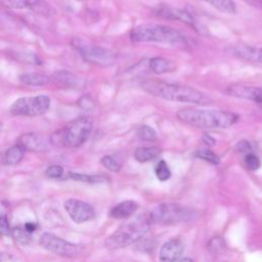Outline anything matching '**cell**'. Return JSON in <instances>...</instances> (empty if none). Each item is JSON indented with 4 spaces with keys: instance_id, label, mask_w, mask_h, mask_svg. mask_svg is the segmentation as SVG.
I'll use <instances>...</instances> for the list:
<instances>
[{
    "instance_id": "1",
    "label": "cell",
    "mask_w": 262,
    "mask_h": 262,
    "mask_svg": "<svg viewBox=\"0 0 262 262\" xmlns=\"http://www.w3.org/2000/svg\"><path fill=\"white\" fill-rule=\"evenodd\" d=\"M141 88L152 96L169 101L207 104L211 100L206 93L195 88L165 81L146 80L141 83Z\"/></svg>"
},
{
    "instance_id": "2",
    "label": "cell",
    "mask_w": 262,
    "mask_h": 262,
    "mask_svg": "<svg viewBox=\"0 0 262 262\" xmlns=\"http://www.w3.org/2000/svg\"><path fill=\"white\" fill-rule=\"evenodd\" d=\"M177 118L199 129H224L234 125L239 116L233 112L222 110L182 108L177 112Z\"/></svg>"
},
{
    "instance_id": "3",
    "label": "cell",
    "mask_w": 262,
    "mask_h": 262,
    "mask_svg": "<svg viewBox=\"0 0 262 262\" xmlns=\"http://www.w3.org/2000/svg\"><path fill=\"white\" fill-rule=\"evenodd\" d=\"M134 43H162L174 47L187 46V38L178 30L161 24H143L136 26L129 33Z\"/></svg>"
},
{
    "instance_id": "4",
    "label": "cell",
    "mask_w": 262,
    "mask_h": 262,
    "mask_svg": "<svg viewBox=\"0 0 262 262\" xmlns=\"http://www.w3.org/2000/svg\"><path fill=\"white\" fill-rule=\"evenodd\" d=\"M93 121L90 117H79L55 131L49 138L50 143L55 146L77 148L82 146L90 136Z\"/></svg>"
},
{
    "instance_id": "5",
    "label": "cell",
    "mask_w": 262,
    "mask_h": 262,
    "mask_svg": "<svg viewBox=\"0 0 262 262\" xmlns=\"http://www.w3.org/2000/svg\"><path fill=\"white\" fill-rule=\"evenodd\" d=\"M148 215H140L134 220L122 224L105 241V247L111 250L125 248L139 241L149 229Z\"/></svg>"
},
{
    "instance_id": "6",
    "label": "cell",
    "mask_w": 262,
    "mask_h": 262,
    "mask_svg": "<svg viewBox=\"0 0 262 262\" xmlns=\"http://www.w3.org/2000/svg\"><path fill=\"white\" fill-rule=\"evenodd\" d=\"M71 44L81 57L89 63L100 67H111L117 62V53L108 48L92 44L81 38H73Z\"/></svg>"
},
{
    "instance_id": "7",
    "label": "cell",
    "mask_w": 262,
    "mask_h": 262,
    "mask_svg": "<svg viewBox=\"0 0 262 262\" xmlns=\"http://www.w3.org/2000/svg\"><path fill=\"white\" fill-rule=\"evenodd\" d=\"M192 211L177 204H162L156 207L149 214L150 223L171 225L187 221L191 218Z\"/></svg>"
},
{
    "instance_id": "8",
    "label": "cell",
    "mask_w": 262,
    "mask_h": 262,
    "mask_svg": "<svg viewBox=\"0 0 262 262\" xmlns=\"http://www.w3.org/2000/svg\"><path fill=\"white\" fill-rule=\"evenodd\" d=\"M50 107V98L47 95L27 96L16 99L10 106L9 112L13 116L37 117L45 114Z\"/></svg>"
},
{
    "instance_id": "9",
    "label": "cell",
    "mask_w": 262,
    "mask_h": 262,
    "mask_svg": "<svg viewBox=\"0 0 262 262\" xmlns=\"http://www.w3.org/2000/svg\"><path fill=\"white\" fill-rule=\"evenodd\" d=\"M39 244L45 250L62 257H75L80 254L82 248L70 243L51 232H44L39 238Z\"/></svg>"
},
{
    "instance_id": "10",
    "label": "cell",
    "mask_w": 262,
    "mask_h": 262,
    "mask_svg": "<svg viewBox=\"0 0 262 262\" xmlns=\"http://www.w3.org/2000/svg\"><path fill=\"white\" fill-rule=\"evenodd\" d=\"M64 210L69 217L75 223H84L94 218L95 212L93 207L81 200L69 199L63 204Z\"/></svg>"
},
{
    "instance_id": "11",
    "label": "cell",
    "mask_w": 262,
    "mask_h": 262,
    "mask_svg": "<svg viewBox=\"0 0 262 262\" xmlns=\"http://www.w3.org/2000/svg\"><path fill=\"white\" fill-rule=\"evenodd\" d=\"M154 14H156L157 16L161 17V18H165L168 20H179L185 25H187L188 27L192 28L194 31H196V26H195V21L194 18L192 17V15L180 8H175L166 4H162L157 6L154 9Z\"/></svg>"
},
{
    "instance_id": "12",
    "label": "cell",
    "mask_w": 262,
    "mask_h": 262,
    "mask_svg": "<svg viewBox=\"0 0 262 262\" xmlns=\"http://www.w3.org/2000/svg\"><path fill=\"white\" fill-rule=\"evenodd\" d=\"M19 145H21L25 150L34 151V152H44L49 149L50 140L47 139L44 135L35 133V132H29L20 135L17 138V142Z\"/></svg>"
},
{
    "instance_id": "13",
    "label": "cell",
    "mask_w": 262,
    "mask_h": 262,
    "mask_svg": "<svg viewBox=\"0 0 262 262\" xmlns=\"http://www.w3.org/2000/svg\"><path fill=\"white\" fill-rule=\"evenodd\" d=\"M226 93L236 98L251 100L259 103L260 105L262 104V88L260 87L244 84H233L226 88Z\"/></svg>"
},
{
    "instance_id": "14",
    "label": "cell",
    "mask_w": 262,
    "mask_h": 262,
    "mask_svg": "<svg viewBox=\"0 0 262 262\" xmlns=\"http://www.w3.org/2000/svg\"><path fill=\"white\" fill-rule=\"evenodd\" d=\"M227 52L234 57L246 60L249 62L262 63V47L252 46V45H231L227 49Z\"/></svg>"
},
{
    "instance_id": "15",
    "label": "cell",
    "mask_w": 262,
    "mask_h": 262,
    "mask_svg": "<svg viewBox=\"0 0 262 262\" xmlns=\"http://www.w3.org/2000/svg\"><path fill=\"white\" fill-rule=\"evenodd\" d=\"M183 249V243L179 238L169 239L161 247L159 259L161 262H174L180 257Z\"/></svg>"
},
{
    "instance_id": "16",
    "label": "cell",
    "mask_w": 262,
    "mask_h": 262,
    "mask_svg": "<svg viewBox=\"0 0 262 262\" xmlns=\"http://www.w3.org/2000/svg\"><path fill=\"white\" fill-rule=\"evenodd\" d=\"M138 209V204L134 201H124L112 208L110 214L116 219H126L132 216Z\"/></svg>"
},
{
    "instance_id": "17",
    "label": "cell",
    "mask_w": 262,
    "mask_h": 262,
    "mask_svg": "<svg viewBox=\"0 0 262 262\" xmlns=\"http://www.w3.org/2000/svg\"><path fill=\"white\" fill-rule=\"evenodd\" d=\"M148 69L156 75H162L175 71V66L165 57L155 56L148 60Z\"/></svg>"
},
{
    "instance_id": "18",
    "label": "cell",
    "mask_w": 262,
    "mask_h": 262,
    "mask_svg": "<svg viewBox=\"0 0 262 262\" xmlns=\"http://www.w3.org/2000/svg\"><path fill=\"white\" fill-rule=\"evenodd\" d=\"M50 82L55 85L62 87H73L78 84V78L71 72L66 70H60L53 73L50 77Z\"/></svg>"
},
{
    "instance_id": "19",
    "label": "cell",
    "mask_w": 262,
    "mask_h": 262,
    "mask_svg": "<svg viewBox=\"0 0 262 262\" xmlns=\"http://www.w3.org/2000/svg\"><path fill=\"white\" fill-rule=\"evenodd\" d=\"M161 154V148L158 146H140L134 151V158L140 163L154 161Z\"/></svg>"
},
{
    "instance_id": "20",
    "label": "cell",
    "mask_w": 262,
    "mask_h": 262,
    "mask_svg": "<svg viewBox=\"0 0 262 262\" xmlns=\"http://www.w3.org/2000/svg\"><path fill=\"white\" fill-rule=\"evenodd\" d=\"M25 152H26L25 148L21 145H19L18 143H15L14 145H12L6 149V151L4 154L5 164L9 165V166H14V165L19 164L25 156Z\"/></svg>"
},
{
    "instance_id": "21",
    "label": "cell",
    "mask_w": 262,
    "mask_h": 262,
    "mask_svg": "<svg viewBox=\"0 0 262 262\" xmlns=\"http://www.w3.org/2000/svg\"><path fill=\"white\" fill-rule=\"evenodd\" d=\"M19 81L28 86H44L50 82V78L41 73H26L19 76Z\"/></svg>"
},
{
    "instance_id": "22",
    "label": "cell",
    "mask_w": 262,
    "mask_h": 262,
    "mask_svg": "<svg viewBox=\"0 0 262 262\" xmlns=\"http://www.w3.org/2000/svg\"><path fill=\"white\" fill-rule=\"evenodd\" d=\"M43 0H0V3L11 9H35L42 5Z\"/></svg>"
},
{
    "instance_id": "23",
    "label": "cell",
    "mask_w": 262,
    "mask_h": 262,
    "mask_svg": "<svg viewBox=\"0 0 262 262\" xmlns=\"http://www.w3.org/2000/svg\"><path fill=\"white\" fill-rule=\"evenodd\" d=\"M66 177L68 179H72L80 182H87V183H101L106 180V178L101 175H89V174L78 173V172H69Z\"/></svg>"
},
{
    "instance_id": "24",
    "label": "cell",
    "mask_w": 262,
    "mask_h": 262,
    "mask_svg": "<svg viewBox=\"0 0 262 262\" xmlns=\"http://www.w3.org/2000/svg\"><path fill=\"white\" fill-rule=\"evenodd\" d=\"M223 13H235L236 6L233 0H203Z\"/></svg>"
},
{
    "instance_id": "25",
    "label": "cell",
    "mask_w": 262,
    "mask_h": 262,
    "mask_svg": "<svg viewBox=\"0 0 262 262\" xmlns=\"http://www.w3.org/2000/svg\"><path fill=\"white\" fill-rule=\"evenodd\" d=\"M137 137L146 142H155L158 138L157 131L149 125H141L136 130Z\"/></svg>"
},
{
    "instance_id": "26",
    "label": "cell",
    "mask_w": 262,
    "mask_h": 262,
    "mask_svg": "<svg viewBox=\"0 0 262 262\" xmlns=\"http://www.w3.org/2000/svg\"><path fill=\"white\" fill-rule=\"evenodd\" d=\"M11 235L14 238V241L18 244L21 245H28L31 241V234L30 232H28L24 226H17L14 227L13 229H11Z\"/></svg>"
},
{
    "instance_id": "27",
    "label": "cell",
    "mask_w": 262,
    "mask_h": 262,
    "mask_svg": "<svg viewBox=\"0 0 262 262\" xmlns=\"http://www.w3.org/2000/svg\"><path fill=\"white\" fill-rule=\"evenodd\" d=\"M195 156L212 165H218L220 163V158L217 154H215L213 150L210 148H202L199 149L195 152Z\"/></svg>"
},
{
    "instance_id": "28",
    "label": "cell",
    "mask_w": 262,
    "mask_h": 262,
    "mask_svg": "<svg viewBox=\"0 0 262 262\" xmlns=\"http://www.w3.org/2000/svg\"><path fill=\"white\" fill-rule=\"evenodd\" d=\"M155 173H156L157 178L160 181H166V180H168L171 177L170 168H169L168 164L164 160H161L157 164V166L155 168Z\"/></svg>"
},
{
    "instance_id": "29",
    "label": "cell",
    "mask_w": 262,
    "mask_h": 262,
    "mask_svg": "<svg viewBox=\"0 0 262 262\" xmlns=\"http://www.w3.org/2000/svg\"><path fill=\"white\" fill-rule=\"evenodd\" d=\"M100 163L102 164V166L104 168H106L107 170L114 172V173H118L121 170V164L114 159L112 156H104L100 159Z\"/></svg>"
},
{
    "instance_id": "30",
    "label": "cell",
    "mask_w": 262,
    "mask_h": 262,
    "mask_svg": "<svg viewBox=\"0 0 262 262\" xmlns=\"http://www.w3.org/2000/svg\"><path fill=\"white\" fill-rule=\"evenodd\" d=\"M244 163L249 170L255 171L261 167V160L253 152L247 154L244 159Z\"/></svg>"
},
{
    "instance_id": "31",
    "label": "cell",
    "mask_w": 262,
    "mask_h": 262,
    "mask_svg": "<svg viewBox=\"0 0 262 262\" xmlns=\"http://www.w3.org/2000/svg\"><path fill=\"white\" fill-rule=\"evenodd\" d=\"M16 58L21 62H27L31 64H41V59L35 53L28 52H16Z\"/></svg>"
},
{
    "instance_id": "32",
    "label": "cell",
    "mask_w": 262,
    "mask_h": 262,
    "mask_svg": "<svg viewBox=\"0 0 262 262\" xmlns=\"http://www.w3.org/2000/svg\"><path fill=\"white\" fill-rule=\"evenodd\" d=\"M45 174L49 178L57 179V178H61L63 176L64 170L60 165H50L45 170Z\"/></svg>"
},
{
    "instance_id": "33",
    "label": "cell",
    "mask_w": 262,
    "mask_h": 262,
    "mask_svg": "<svg viewBox=\"0 0 262 262\" xmlns=\"http://www.w3.org/2000/svg\"><path fill=\"white\" fill-rule=\"evenodd\" d=\"M77 104L80 108H82L84 111H88V112H90L94 108V101L91 98V96L88 95V94H85V95L81 96L77 100Z\"/></svg>"
},
{
    "instance_id": "34",
    "label": "cell",
    "mask_w": 262,
    "mask_h": 262,
    "mask_svg": "<svg viewBox=\"0 0 262 262\" xmlns=\"http://www.w3.org/2000/svg\"><path fill=\"white\" fill-rule=\"evenodd\" d=\"M11 229L8 222V218L5 215H0V235L5 236L10 234Z\"/></svg>"
},
{
    "instance_id": "35",
    "label": "cell",
    "mask_w": 262,
    "mask_h": 262,
    "mask_svg": "<svg viewBox=\"0 0 262 262\" xmlns=\"http://www.w3.org/2000/svg\"><path fill=\"white\" fill-rule=\"evenodd\" d=\"M235 149L237 152H241V154H250L252 152V145L249 141L247 140H241L236 143L235 145Z\"/></svg>"
},
{
    "instance_id": "36",
    "label": "cell",
    "mask_w": 262,
    "mask_h": 262,
    "mask_svg": "<svg viewBox=\"0 0 262 262\" xmlns=\"http://www.w3.org/2000/svg\"><path fill=\"white\" fill-rule=\"evenodd\" d=\"M8 20H10L8 17V14L0 10V28H3L5 25H8Z\"/></svg>"
},
{
    "instance_id": "37",
    "label": "cell",
    "mask_w": 262,
    "mask_h": 262,
    "mask_svg": "<svg viewBox=\"0 0 262 262\" xmlns=\"http://www.w3.org/2000/svg\"><path fill=\"white\" fill-rule=\"evenodd\" d=\"M243 1H245L250 6H253L258 9H262V0H243Z\"/></svg>"
},
{
    "instance_id": "38",
    "label": "cell",
    "mask_w": 262,
    "mask_h": 262,
    "mask_svg": "<svg viewBox=\"0 0 262 262\" xmlns=\"http://www.w3.org/2000/svg\"><path fill=\"white\" fill-rule=\"evenodd\" d=\"M203 141H204V143H206L207 145H209V146H213V145H215V142H216V140L212 137V136H210V135H208V134H204L203 135Z\"/></svg>"
},
{
    "instance_id": "39",
    "label": "cell",
    "mask_w": 262,
    "mask_h": 262,
    "mask_svg": "<svg viewBox=\"0 0 262 262\" xmlns=\"http://www.w3.org/2000/svg\"><path fill=\"white\" fill-rule=\"evenodd\" d=\"M25 229L30 232V233H33L36 229H37V224L35 222H27L25 225H24Z\"/></svg>"
},
{
    "instance_id": "40",
    "label": "cell",
    "mask_w": 262,
    "mask_h": 262,
    "mask_svg": "<svg viewBox=\"0 0 262 262\" xmlns=\"http://www.w3.org/2000/svg\"><path fill=\"white\" fill-rule=\"evenodd\" d=\"M180 262H193V261L191 259H189V258H183V259L180 260Z\"/></svg>"
},
{
    "instance_id": "41",
    "label": "cell",
    "mask_w": 262,
    "mask_h": 262,
    "mask_svg": "<svg viewBox=\"0 0 262 262\" xmlns=\"http://www.w3.org/2000/svg\"><path fill=\"white\" fill-rule=\"evenodd\" d=\"M2 128H3V124H2V122H0V131L2 130Z\"/></svg>"
},
{
    "instance_id": "42",
    "label": "cell",
    "mask_w": 262,
    "mask_h": 262,
    "mask_svg": "<svg viewBox=\"0 0 262 262\" xmlns=\"http://www.w3.org/2000/svg\"><path fill=\"white\" fill-rule=\"evenodd\" d=\"M0 257H1V254H0Z\"/></svg>"
},
{
    "instance_id": "43",
    "label": "cell",
    "mask_w": 262,
    "mask_h": 262,
    "mask_svg": "<svg viewBox=\"0 0 262 262\" xmlns=\"http://www.w3.org/2000/svg\"><path fill=\"white\" fill-rule=\"evenodd\" d=\"M261 106H262V104H261Z\"/></svg>"
}]
</instances>
